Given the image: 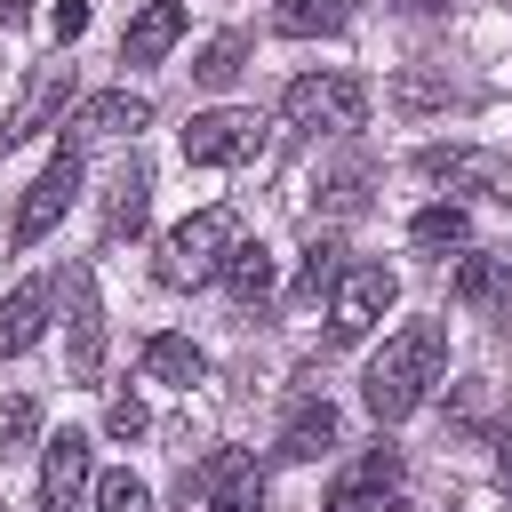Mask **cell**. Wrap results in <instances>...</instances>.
Instances as JSON below:
<instances>
[{
    "label": "cell",
    "mask_w": 512,
    "mask_h": 512,
    "mask_svg": "<svg viewBox=\"0 0 512 512\" xmlns=\"http://www.w3.org/2000/svg\"><path fill=\"white\" fill-rule=\"evenodd\" d=\"M456 304H496L512 320V256H464L456 264Z\"/></svg>",
    "instance_id": "cell-16"
},
{
    "label": "cell",
    "mask_w": 512,
    "mask_h": 512,
    "mask_svg": "<svg viewBox=\"0 0 512 512\" xmlns=\"http://www.w3.org/2000/svg\"><path fill=\"white\" fill-rule=\"evenodd\" d=\"M32 432H40V408H32V400H8V408H0V448H24Z\"/></svg>",
    "instance_id": "cell-27"
},
{
    "label": "cell",
    "mask_w": 512,
    "mask_h": 512,
    "mask_svg": "<svg viewBox=\"0 0 512 512\" xmlns=\"http://www.w3.org/2000/svg\"><path fill=\"white\" fill-rule=\"evenodd\" d=\"M256 144H264V120H256V112H232V104L192 112V128H184V160H192V168H232V160H248Z\"/></svg>",
    "instance_id": "cell-7"
},
{
    "label": "cell",
    "mask_w": 512,
    "mask_h": 512,
    "mask_svg": "<svg viewBox=\"0 0 512 512\" xmlns=\"http://www.w3.org/2000/svg\"><path fill=\"white\" fill-rule=\"evenodd\" d=\"M344 24H352V0H280L272 8V32H288V40H320Z\"/></svg>",
    "instance_id": "cell-18"
},
{
    "label": "cell",
    "mask_w": 512,
    "mask_h": 512,
    "mask_svg": "<svg viewBox=\"0 0 512 512\" xmlns=\"http://www.w3.org/2000/svg\"><path fill=\"white\" fill-rule=\"evenodd\" d=\"M144 120H152V104H144V96H128V88H104V96H88V104H80L72 136H136Z\"/></svg>",
    "instance_id": "cell-14"
},
{
    "label": "cell",
    "mask_w": 512,
    "mask_h": 512,
    "mask_svg": "<svg viewBox=\"0 0 512 512\" xmlns=\"http://www.w3.org/2000/svg\"><path fill=\"white\" fill-rule=\"evenodd\" d=\"M216 280H224L240 304H264V296H272V280H280V264H272V248H264V240H232Z\"/></svg>",
    "instance_id": "cell-15"
},
{
    "label": "cell",
    "mask_w": 512,
    "mask_h": 512,
    "mask_svg": "<svg viewBox=\"0 0 512 512\" xmlns=\"http://www.w3.org/2000/svg\"><path fill=\"white\" fill-rule=\"evenodd\" d=\"M40 504L48 512H88V440L80 432L48 440V456H40Z\"/></svg>",
    "instance_id": "cell-9"
},
{
    "label": "cell",
    "mask_w": 512,
    "mask_h": 512,
    "mask_svg": "<svg viewBox=\"0 0 512 512\" xmlns=\"http://www.w3.org/2000/svg\"><path fill=\"white\" fill-rule=\"evenodd\" d=\"M440 368H448V328H440V320H408V328H392L384 352L368 360L360 408H368L376 424H400V416H416V408L432 400Z\"/></svg>",
    "instance_id": "cell-1"
},
{
    "label": "cell",
    "mask_w": 512,
    "mask_h": 512,
    "mask_svg": "<svg viewBox=\"0 0 512 512\" xmlns=\"http://www.w3.org/2000/svg\"><path fill=\"white\" fill-rule=\"evenodd\" d=\"M328 512H376V488H360V480H336Z\"/></svg>",
    "instance_id": "cell-30"
},
{
    "label": "cell",
    "mask_w": 512,
    "mask_h": 512,
    "mask_svg": "<svg viewBox=\"0 0 512 512\" xmlns=\"http://www.w3.org/2000/svg\"><path fill=\"white\" fill-rule=\"evenodd\" d=\"M184 40V0H144V16L120 32V64H160Z\"/></svg>",
    "instance_id": "cell-11"
},
{
    "label": "cell",
    "mask_w": 512,
    "mask_h": 512,
    "mask_svg": "<svg viewBox=\"0 0 512 512\" xmlns=\"http://www.w3.org/2000/svg\"><path fill=\"white\" fill-rule=\"evenodd\" d=\"M416 168H424L432 184H448V192H472V200L512 208V160H504V152H480V144H432V152H416Z\"/></svg>",
    "instance_id": "cell-5"
},
{
    "label": "cell",
    "mask_w": 512,
    "mask_h": 512,
    "mask_svg": "<svg viewBox=\"0 0 512 512\" xmlns=\"http://www.w3.org/2000/svg\"><path fill=\"white\" fill-rule=\"evenodd\" d=\"M144 208H152V176H144V160H120L112 200H104V232H136V224H144Z\"/></svg>",
    "instance_id": "cell-19"
},
{
    "label": "cell",
    "mask_w": 512,
    "mask_h": 512,
    "mask_svg": "<svg viewBox=\"0 0 512 512\" xmlns=\"http://www.w3.org/2000/svg\"><path fill=\"white\" fill-rule=\"evenodd\" d=\"M144 376H152V384H184V392H192V384L208 376V360H200V344H192V336H144Z\"/></svg>",
    "instance_id": "cell-17"
},
{
    "label": "cell",
    "mask_w": 512,
    "mask_h": 512,
    "mask_svg": "<svg viewBox=\"0 0 512 512\" xmlns=\"http://www.w3.org/2000/svg\"><path fill=\"white\" fill-rule=\"evenodd\" d=\"M144 424H152V416H144V400H136V392H120V400L104 408V432H112V440H136Z\"/></svg>",
    "instance_id": "cell-26"
},
{
    "label": "cell",
    "mask_w": 512,
    "mask_h": 512,
    "mask_svg": "<svg viewBox=\"0 0 512 512\" xmlns=\"http://www.w3.org/2000/svg\"><path fill=\"white\" fill-rule=\"evenodd\" d=\"M32 16V0H0V24H24Z\"/></svg>",
    "instance_id": "cell-33"
},
{
    "label": "cell",
    "mask_w": 512,
    "mask_h": 512,
    "mask_svg": "<svg viewBox=\"0 0 512 512\" xmlns=\"http://www.w3.org/2000/svg\"><path fill=\"white\" fill-rule=\"evenodd\" d=\"M48 304H56V288H48V280H24V288H8V304H0V360H16V352H32V344H40V328H48Z\"/></svg>",
    "instance_id": "cell-12"
},
{
    "label": "cell",
    "mask_w": 512,
    "mask_h": 512,
    "mask_svg": "<svg viewBox=\"0 0 512 512\" xmlns=\"http://www.w3.org/2000/svg\"><path fill=\"white\" fill-rule=\"evenodd\" d=\"M96 512H152V488L136 472H104L96 480Z\"/></svg>",
    "instance_id": "cell-24"
},
{
    "label": "cell",
    "mask_w": 512,
    "mask_h": 512,
    "mask_svg": "<svg viewBox=\"0 0 512 512\" xmlns=\"http://www.w3.org/2000/svg\"><path fill=\"white\" fill-rule=\"evenodd\" d=\"M64 304H72V320H64V368H72V384H96L104 376V304H96V280L64 272Z\"/></svg>",
    "instance_id": "cell-8"
},
{
    "label": "cell",
    "mask_w": 512,
    "mask_h": 512,
    "mask_svg": "<svg viewBox=\"0 0 512 512\" xmlns=\"http://www.w3.org/2000/svg\"><path fill=\"white\" fill-rule=\"evenodd\" d=\"M328 448H336V408H328V400H296L288 424H280V456H288V464H312V456H328Z\"/></svg>",
    "instance_id": "cell-13"
},
{
    "label": "cell",
    "mask_w": 512,
    "mask_h": 512,
    "mask_svg": "<svg viewBox=\"0 0 512 512\" xmlns=\"http://www.w3.org/2000/svg\"><path fill=\"white\" fill-rule=\"evenodd\" d=\"M80 200V144H64L40 176H32V192H24V208H16V224H8V240L16 248H32V240H48L56 232V216Z\"/></svg>",
    "instance_id": "cell-6"
},
{
    "label": "cell",
    "mask_w": 512,
    "mask_h": 512,
    "mask_svg": "<svg viewBox=\"0 0 512 512\" xmlns=\"http://www.w3.org/2000/svg\"><path fill=\"white\" fill-rule=\"evenodd\" d=\"M48 32H56V48H64V40H80V32H88V0H56Z\"/></svg>",
    "instance_id": "cell-28"
},
{
    "label": "cell",
    "mask_w": 512,
    "mask_h": 512,
    "mask_svg": "<svg viewBox=\"0 0 512 512\" xmlns=\"http://www.w3.org/2000/svg\"><path fill=\"white\" fill-rule=\"evenodd\" d=\"M240 56H248V40H240V32H216V40L192 56V80H200V88H232V80H240Z\"/></svg>",
    "instance_id": "cell-22"
},
{
    "label": "cell",
    "mask_w": 512,
    "mask_h": 512,
    "mask_svg": "<svg viewBox=\"0 0 512 512\" xmlns=\"http://www.w3.org/2000/svg\"><path fill=\"white\" fill-rule=\"evenodd\" d=\"M64 104H72V64L56 56V64H40V72H32V88L16 96V112H8L0 144H24V136H40V128H48V120H56Z\"/></svg>",
    "instance_id": "cell-10"
},
{
    "label": "cell",
    "mask_w": 512,
    "mask_h": 512,
    "mask_svg": "<svg viewBox=\"0 0 512 512\" xmlns=\"http://www.w3.org/2000/svg\"><path fill=\"white\" fill-rule=\"evenodd\" d=\"M280 112H288V128H360L368 120V80L360 72H304V80H288L280 88Z\"/></svg>",
    "instance_id": "cell-2"
},
{
    "label": "cell",
    "mask_w": 512,
    "mask_h": 512,
    "mask_svg": "<svg viewBox=\"0 0 512 512\" xmlns=\"http://www.w3.org/2000/svg\"><path fill=\"white\" fill-rule=\"evenodd\" d=\"M400 296V272L392 264H352L336 272V304H328V344H360Z\"/></svg>",
    "instance_id": "cell-4"
},
{
    "label": "cell",
    "mask_w": 512,
    "mask_h": 512,
    "mask_svg": "<svg viewBox=\"0 0 512 512\" xmlns=\"http://www.w3.org/2000/svg\"><path fill=\"white\" fill-rule=\"evenodd\" d=\"M320 200H328L336 216H352V208L368 200V168H344V176H328V192H320Z\"/></svg>",
    "instance_id": "cell-25"
},
{
    "label": "cell",
    "mask_w": 512,
    "mask_h": 512,
    "mask_svg": "<svg viewBox=\"0 0 512 512\" xmlns=\"http://www.w3.org/2000/svg\"><path fill=\"white\" fill-rule=\"evenodd\" d=\"M208 512H264V488H232V496H208Z\"/></svg>",
    "instance_id": "cell-31"
},
{
    "label": "cell",
    "mask_w": 512,
    "mask_h": 512,
    "mask_svg": "<svg viewBox=\"0 0 512 512\" xmlns=\"http://www.w3.org/2000/svg\"><path fill=\"white\" fill-rule=\"evenodd\" d=\"M232 488H264V480H256V456H248V448H216V456H208V464L192 472V496H200V504H208V496H232Z\"/></svg>",
    "instance_id": "cell-20"
},
{
    "label": "cell",
    "mask_w": 512,
    "mask_h": 512,
    "mask_svg": "<svg viewBox=\"0 0 512 512\" xmlns=\"http://www.w3.org/2000/svg\"><path fill=\"white\" fill-rule=\"evenodd\" d=\"M384 8H400V16H440L448 0H384Z\"/></svg>",
    "instance_id": "cell-32"
},
{
    "label": "cell",
    "mask_w": 512,
    "mask_h": 512,
    "mask_svg": "<svg viewBox=\"0 0 512 512\" xmlns=\"http://www.w3.org/2000/svg\"><path fill=\"white\" fill-rule=\"evenodd\" d=\"M224 248H232V216H224V208L184 216V224L160 240V280H168V288H200V280L224 272Z\"/></svg>",
    "instance_id": "cell-3"
},
{
    "label": "cell",
    "mask_w": 512,
    "mask_h": 512,
    "mask_svg": "<svg viewBox=\"0 0 512 512\" xmlns=\"http://www.w3.org/2000/svg\"><path fill=\"white\" fill-rule=\"evenodd\" d=\"M408 240H416V248H464V240H472V216H464L456 200H432V208L408 216Z\"/></svg>",
    "instance_id": "cell-21"
},
{
    "label": "cell",
    "mask_w": 512,
    "mask_h": 512,
    "mask_svg": "<svg viewBox=\"0 0 512 512\" xmlns=\"http://www.w3.org/2000/svg\"><path fill=\"white\" fill-rule=\"evenodd\" d=\"M440 96H448L440 80H400V88H392V104H400V112H424V104H440Z\"/></svg>",
    "instance_id": "cell-29"
},
{
    "label": "cell",
    "mask_w": 512,
    "mask_h": 512,
    "mask_svg": "<svg viewBox=\"0 0 512 512\" xmlns=\"http://www.w3.org/2000/svg\"><path fill=\"white\" fill-rule=\"evenodd\" d=\"M336 272H344V248H336V240H312L304 280H296V304H320V288H336Z\"/></svg>",
    "instance_id": "cell-23"
},
{
    "label": "cell",
    "mask_w": 512,
    "mask_h": 512,
    "mask_svg": "<svg viewBox=\"0 0 512 512\" xmlns=\"http://www.w3.org/2000/svg\"><path fill=\"white\" fill-rule=\"evenodd\" d=\"M496 472H504V488H512V440H496Z\"/></svg>",
    "instance_id": "cell-34"
}]
</instances>
